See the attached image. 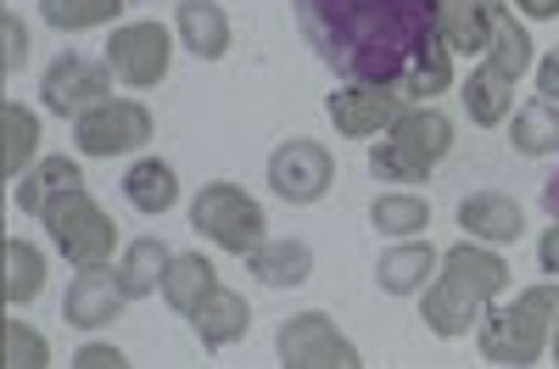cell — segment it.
<instances>
[{
  "mask_svg": "<svg viewBox=\"0 0 559 369\" xmlns=\"http://www.w3.org/2000/svg\"><path fill=\"white\" fill-rule=\"evenodd\" d=\"M292 12L313 57L347 84H386L408 102H437L459 84L437 0H292Z\"/></svg>",
  "mask_w": 559,
  "mask_h": 369,
  "instance_id": "cell-1",
  "label": "cell"
},
{
  "mask_svg": "<svg viewBox=\"0 0 559 369\" xmlns=\"http://www.w3.org/2000/svg\"><path fill=\"white\" fill-rule=\"evenodd\" d=\"M509 291V263L487 247V241H471L464 236L459 247L442 252V269L437 281L426 286V302H419V319L426 331L442 336V342H459L481 325V313Z\"/></svg>",
  "mask_w": 559,
  "mask_h": 369,
  "instance_id": "cell-2",
  "label": "cell"
},
{
  "mask_svg": "<svg viewBox=\"0 0 559 369\" xmlns=\"http://www.w3.org/2000/svg\"><path fill=\"white\" fill-rule=\"evenodd\" d=\"M554 313H559V281H543V286H526L509 308H487L481 325H476V347L487 364H503V369H526L548 353V336H554Z\"/></svg>",
  "mask_w": 559,
  "mask_h": 369,
  "instance_id": "cell-3",
  "label": "cell"
},
{
  "mask_svg": "<svg viewBox=\"0 0 559 369\" xmlns=\"http://www.w3.org/2000/svg\"><path fill=\"white\" fill-rule=\"evenodd\" d=\"M191 229L207 236L218 252L229 258H252L263 241H269V218H263V202L247 197L236 179H213L197 191L191 202Z\"/></svg>",
  "mask_w": 559,
  "mask_h": 369,
  "instance_id": "cell-4",
  "label": "cell"
},
{
  "mask_svg": "<svg viewBox=\"0 0 559 369\" xmlns=\"http://www.w3.org/2000/svg\"><path fill=\"white\" fill-rule=\"evenodd\" d=\"M51 247L73 263V269H96V263H112L118 252V224L102 213V202L90 191H68L51 213L39 218Z\"/></svg>",
  "mask_w": 559,
  "mask_h": 369,
  "instance_id": "cell-5",
  "label": "cell"
},
{
  "mask_svg": "<svg viewBox=\"0 0 559 369\" xmlns=\"http://www.w3.org/2000/svg\"><path fill=\"white\" fill-rule=\"evenodd\" d=\"M152 141V112L129 102V96H107L90 112L73 118V146L79 157H129Z\"/></svg>",
  "mask_w": 559,
  "mask_h": 369,
  "instance_id": "cell-6",
  "label": "cell"
},
{
  "mask_svg": "<svg viewBox=\"0 0 559 369\" xmlns=\"http://www.w3.org/2000/svg\"><path fill=\"white\" fill-rule=\"evenodd\" d=\"M274 353H280L286 369H358L364 364L358 347L336 331V319L319 313V308L292 313L286 325H280V336H274Z\"/></svg>",
  "mask_w": 559,
  "mask_h": 369,
  "instance_id": "cell-7",
  "label": "cell"
},
{
  "mask_svg": "<svg viewBox=\"0 0 559 369\" xmlns=\"http://www.w3.org/2000/svg\"><path fill=\"white\" fill-rule=\"evenodd\" d=\"M168 62H174V34L163 23H118L112 39H107V68L129 90L163 84L168 79Z\"/></svg>",
  "mask_w": 559,
  "mask_h": 369,
  "instance_id": "cell-8",
  "label": "cell"
},
{
  "mask_svg": "<svg viewBox=\"0 0 559 369\" xmlns=\"http://www.w3.org/2000/svg\"><path fill=\"white\" fill-rule=\"evenodd\" d=\"M112 79L118 73L107 62H90L79 51H62L51 68H45V79H39V102H45V112H57V118H79V112H90L96 102L112 96Z\"/></svg>",
  "mask_w": 559,
  "mask_h": 369,
  "instance_id": "cell-9",
  "label": "cell"
},
{
  "mask_svg": "<svg viewBox=\"0 0 559 369\" xmlns=\"http://www.w3.org/2000/svg\"><path fill=\"white\" fill-rule=\"evenodd\" d=\"M331 184H336V163L319 141H286V146L269 152V191L280 202L308 207V202H319L324 191H331Z\"/></svg>",
  "mask_w": 559,
  "mask_h": 369,
  "instance_id": "cell-10",
  "label": "cell"
},
{
  "mask_svg": "<svg viewBox=\"0 0 559 369\" xmlns=\"http://www.w3.org/2000/svg\"><path fill=\"white\" fill-rule=\"evenodd\" d=\"M403 107H414V102L386 84H347V90L324 96V112H331L336 134H347V141H376V134H386L403 118Z\"/></svg>",
  "mask_w": 559,
  "mask_h": 369,
  "instance_id": "cell-11",
  "label": "cell"
},
{
  "mask_svg": "<svg viewBox=\"0 0 559 369\" xmlns=\"http://www.w3.org/2000/svg\"><path fill=\"white\" fill-rule=\"evenodd\" d=\"M134 297L123 291V281H118V269H107V263H96V269H79L73 281H68V297H62V319L73 331H102V325H112V319L129 308Z\"/></svg>",
  "mask_w": 559,
  "mask_h": 369,
  "instance_id": "cell-12",
  "label": "cell"
},
{
  "mask_svg": "<svg viewBox=\"0 0 559 369\" xmlns=\"http://www.w3.org/2000/svg\"><path fill=\"white\" fill-rule=\"evenodd\" d=\"M386 141H392L408 163H419V168L431 174V168L453 152L459 134H453V118H448V112H437L431 102H414V107H403V118L386 129Z\"/></svg>",
  "mask_w": 559,
  "mask_h": 369,
  "instance_id": "cell-13",
  "label": "cell"
},
{
  "mask_svg": "<svg viewBox=\"0 0 559 369\" xmlns=\"http://www.w3.org/2000/svg\"><path fill=\"white\" fill-rule=\"evenodd\" d=\"M459 224H464V236H471V241H487V247H509V241L526 236L521 202L503 197V191H476V197H464V202H459Z\"/></svg>",
  "mask_w": 559,
  "mask_h": 369,
  "instance_id": "cell-14",
  "label": "cell"
},
{
  "mask_svg": "<svg viewBox=\"0 0 559 369\" xmlns=\"http://www.w3.org/2000/svg\"><path fill=\"white\" fill-rule=\"evenodd\" d=\"M191 331L207 353H224V347H236L247 331H252V308L241 291H229V286H213L197 308H191Z\"/></svg>",
  "mask_w": 559,
  "mask_h": 369,
  "instance_id": "cell-15",
  "label": "cell"
},
{
  "mask_svg": "<svg viewBox=\"0 0 559 369\" xmlns=\"http://www.w3.org/2000/svg\"><path fill=\"white\" fill-rule=\"evenodd\" d=\"M68 191H84V168H79L73 157H39V163L12 184V202H17V213L45 218Z\"/></svg>",
  "mask_w": 559,
  "mask_h": 369,
  "instance_id": "cell-16",
  "label": "cell"
},
{
  "mask_svg": "<svg viewBox=\"0 0 559 369\" xmlns=\"http://www.w3.org/2000/svg\"><path fill=\"white\" fill-rule=\"evenodd\" d=\"M437 269H442V252H437L431 241L408 236V241H397V247L376 263V286H381L386 297H414V291H426V286L437 281Z\"/></svg>",
  "mask_w": 559,
  "mask_h": 369,
  "instance_id": "cell-17",
  "label": "cell"
},
{
  "mask_svg": "<svg viewBox=\"0 0 559 369\" xmlns=\"http://www.w3.org/2000/svg\"><path fill=\"white\" fill-rule=\"evenodd\" d=\"M498 12L503 0H437V23H442V39L453 45V57H487Z\"/></svg>",
  "mask_w": 559,
  "mask_h": 369,
  "instance_id": "cell-18",
  "label": "cell"
},
{
  "mask_svg": "<svg viewBox=\"0 0 559 369\" xmlns=\"http://www.w3.org/2000/svg\"><path fill=\"white\" fill-rule=\"evenodd\" d=\"M174 34H179L185 51L202 57V62H218L229 51V17H224V7H213V0H179Z\"/></svg>",
  "mask_w": 559,
  "mask_h": 369,
  "instance_id": "cell-19",
  "label": "cell"
},
{
  "mask_svg": "<svg viewBox=\"0 0 559 369\" xmlns=\"http://www.w3.org/2000/svg\"><path fill=\"white\" fill-rule=\"evenodd\" d=\"M252 281L258 286H274V291H286V286H308V274H313V247L297 241V236H280V241H263L252 258Z\"/></svg>",
  "mask_w": 559,
  "mask_h": 369,
  "instance_id": "cell-20",
  "label": "cell"
},
{
  "mask_svg": "<svg viewBox=\"0 0 559 369\" xmlns=\"http://www.w3.org/2000/svg\"><path fill=\"white\" fill-rule=\"evenodd\" d=\"M213 286H218V269H213L207 252H174V263H168V274H163V302H168L174 313L191 319V308H197Z\"/></svg>",
  "mask_w": 559,
  "mask_h": 369,
  "instance_id": "cell-21",
  "label": "cell"
},
{
  "mask_svg": "<svg viewBox=\"0 0 559 369\" xmlns=\"http://www.w3.org/2000/svg\"><path fill=\"white\" fill-rule=\"evenodd\" d=\"M123 197H129L134 213L157 218V213H168V207L179 202V179H174V168H168L163 157H140V163L123 174Z\"/></svg>",
  "mask_w": 559,
  "mask_h": 369,
  "instance_id": "cell-22",
  "label": "cell"
},
{
  "mask_svg": "<svg viewBox=\"0 0 559 369\" xmlns=\"http://www.w3.org/2000/svg\"><path fill=\"white\" fill-rule=\"evenodd\" d=\"M168 263H174V247H168V241L140 236V241H129L123 258H118V281H123L129 297H152V291H163Z\"/></svg>",
  "mask_w": 559,
  "mask_h": 369,
  "instance_id": "cell-23",
  "label": "cell"
},
{
  "mask_svg": "<svg viewBox=\"0 0 559 369\" xmlns=\"http://www.w3.org/2000/svg\"><path fill=\"white\" fill-rule=\"evenodd\" d=\"M0 168H7V179H23L28 168H34V157H39V118L23 107V102H7L0 107Z\"/></svg>",
  "mask_w": 559,
  "mask_h": 369,
  "instance_id": "cell-24",
  "label": "cell"
},
{
  "mask_svg": "<svg viewBox=\"0 0 559 369\" xmlns=\"http://www.w3.org/2000/svg\"><path fill=\"white\" fill-rule=\"evenodd\" d=\"M459 96H464V112H471V123H481V129H498L503 118H509V107H515V84L509 79H498L487 62L459 84Z\"/></svg>",
  "mask_w": 559,
  "mask_h": 369,
  "instance_id": "cell-25",
  "label": "cell"
},
{
  "mask_svg": "<svg viewBox=\"0 0 559 369\" xmlns=\"http://www.w3.org/2000/svg\"><path fill=\"white\" fill-rule=\"evenodd\" d=\"M498 79H509L515 84L526 68H532V34H526V23H515V12H498V23H492V39H487V57H481Z\"/></svg>",
  "mask_w": 559,
  "mask_h": 369,
  "instance_id": "cell-26",
  "label": "cell"
},
{
  "mask_svg": "<svg viewBox=\"0 0 559 369\" xmlns=\"http://www.w3.org/2000/svg\"><path fill=\"white\" fill-rule=\"evenodd\" d=\"M369 224H376L381 236H397V241L426 236L431 229V202L414 197V191H386V197L369 202Z\"/></svg>",
  "mask_w": 559,
  "mask_h": 369,
  "instance_id": "cell-27",
  "label": "cell"
},
{
  "mask_svg": "<svg viewBox=\"0 0 559 369\" xmlns=\"http://www.w3.org/2000/svg\"><path fill=\"white\" fill-rule=\"evenodd\" d=\"M509 146L521 157H559V107L543 96L532 107H521L515 123H509Z\"/></svg>",
  "mask_w": 559,
  "mask_h": 369,
  "instance_id": "cell-28",
  "label": "cell"
},
{
  "mask_svg": "<svg viewBox=\"0 0 559 369\" xmlns=\"http://www.w3.org/2000/svg\"><path fill=\"white\" fill-rule=\"evenodd\" d=\"M129 0H39V17L57 34H84V28H107L123 17Z\"/></svg>",
  "mask_w": 559,
  "mask_h": 369,
  "instance_id": "cell-29",
  "label": "cell"
},
{
  "mask_svg": "<svg viewBox=\"0 0 559 369\" xmlns=\"http://www.w3.org/2000/svg\"><path fill=\"white\" fill-rule=\"evenodd\" d=\"M45 291V252L28 241H7V308H28Z\"/></svg>",
  "mask_w": 559,
  "mask_h": 369,
  "instance_id": "cell-30",
  "label": "cell"
},
{
  "mask_svg": "<svg viewBox=\"0 0 559 369\" xmlns=\"http://www.w3.org/2000/svg\"><path fill=\"white\" fill-rule=\"evenodd\" d=\"M7 364L12 369H45L51 364V342H45L34 325H23L17 313L7 319Z\"/></svg>",
  "mask_w": 559,
  "mask_h": 369,
  "instance_id": "cell-31",
  "label": "cell"
},
{
  "mask_svg": "<svg viewBox=\"0 0 559 369\" xmlns=\"http://www.w3.org/2000/svg\"><path fill=\"white\" fill-rule=\"evenodd\" d=\"M369 174H376V179H392V184H419V179H431L419 163H408L392 141H376V146H369Z\"/></svg>",
  "mask_w": 559,
  "mask_h": 369,
  "instance_id": "cell-32",
  "label": "cell"
},
{
  "mask_svg": "<svg viewBox=\"0 0 559 369\" xmlns=\"http://www.w3.org/2000/svg\"><path fill=\"white\" fill-rule=\"evenodd\" d=\"M0 45H7V51H0V73L17 79V73H23V62H28V28L17 23V12L0 17Z\"/></svg>",
  "mask_w": 559,
  "mask_h": 369,
  "instance_id": "cell-33",
  "label": "cell"
},
{
  "mask_svg": "<svg viewBox=\"0 0 559 369\" xmlns=\"http://www.w3.org/2000/svg\"><path fill=\"white\" fill-rule=\"evenodd\" d=\"M129 358L112 347V342H84L79 353H73V369H123Z\"/></svg>",
  "mask_w": 559,
  "mask_h": 369,
  "instance_id": "cell-34",
  "label": "cell"
},
{
  "mask_svg": "<svg viewBox=\"0 0 559 369\" xmlns=\"http://www.w3.org/2000/svg\"><path fill=\"white\" fill-rule=\"evenodd\" d=\"M537 263H543L548 281H559V218L543 229V241H537Z\"/></svg>",
  "mask_w": 559,
  "mask_h": 369,
  "instance_id": "cell-35",
  "label": "cell"
},
{
  "mask_svg": "<svg viewBox=\"0 0 559 369\" xmlns=\"http://www.w3.org/2000/svg\"><path fill=\"white\" fill-rule=\"evenodd\" d=\"M537 96L559 107V51H548V57L537 62Z\"/></svg>",
  "mask_w": 559,
  "mask_h": 369,
  "instance_id": "cell-36",
  "label": "cell"
},
{
  "mask_svg": "<svg viewBox=\"0 0 559 369\" xmlns=\"http://www.w3.org/2000/svg\"><path fill=\"white\" fill-rule=\"evenodd\" d=\"M515 12L532 17V23H554L559 17V0H515Z\"/></svg>",
  "mask_w": 559,
  "mask_h": 369,
  "instance_id": "cell-37",
  "label": "cell"
},
{
  "mask_svg": "<svg viewBox=\"0 0 559 369\" xmlns=\"http://www.w3.org/2000/svg\"><path fill=\"white\" fill-rule=\"evenodd\" d=\"M543 207H548V218H559V174L543 184Z\"/></svg>",
  "mask_w": 559,
  "mask_h": 369,
  "instance_id": "cell-38",
  "label": "cell"
},
{
  "mask_svg": "<svg viewBox=\"0 0 559 369\" xmlns=\"http://www.w3.org/2000/svg\"><path fill=\"white\" fill-rule=\"evenodd\" d=\"M548 353H554V364H559V313H554V336H548Z\"/></svg>",
  "mask_w": 559,
  "mask_h": 369,
  "instance_id": "cell-39",
  "label": "cell"
}]
</instances>
